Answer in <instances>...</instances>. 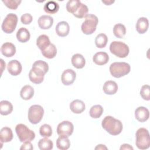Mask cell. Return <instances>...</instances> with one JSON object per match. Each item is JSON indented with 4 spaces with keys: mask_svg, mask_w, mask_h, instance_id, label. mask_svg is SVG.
<instances>
[{
    "mask_svg": "<svg viewBox=\"0 0 150 150\" xmlns=\"http://www.w3.org/2000/svg\"><path fill=\"white\" fill-rule=\"evenodd\" d=\"M88 9L87 5L83 3H81L77 11L73 15L75 17L81 19V18H85L88 15Z\"/></svg>",
    "mask_w": 150,
    "mask_h": 150,
    "instance_id": "cell-35",
    "label": "cell"
},
{
    "mask_svg": "<svg viewBox=\"0 0 150 150\" xmlns=\"http://www.w3.org/2000/svg\"><path fill=\"white\" fill-rule=\"evenodd\" d=\"M107 149V148L104 145H103V144H99L95 148V149Z\"/></svg>",
    "mask_w": 150,
    "mask_h": 150,
    "instance_id": "cell-43",
    "label": "cell"
},
{
    "mask_svg": "<svg viewBox=\"0 0 150 150\" xmlns=\"http://www.w3.org/2000/svg\"><path fill=\"white\" fill-rule=\"evenodd\" d=\"M15 131L19 141L23 143L27 141H32L35 138V132L23 124L16 125Z\"/></svg>",
    "mask_w": 150,
    "mask_h": 150,
    "instance_id": "cell-5",
    "label": "cell"
},
{
    "mask_svg": "<svg viewBox=\"0 0 150 150\" xmlns=\"http://www.w3.org/2000/svg\"><path fill=\"white\" fill-rule=\"evenodd\" d=\"M72 65L76 69H82L86 64V59L84 56L79 53L74 54L71 59Z\"/></svg>",
    "mask_w": 150,
    "mask_h": 150,
    "instance_id": "cell-22",
    "label": "cell"
},
{
    "mask_svg": "<svg viewBox=\"0 0 150 150\" xmlns=\"http://www.w3.org/2000/svg\"><path fill=\"white\" fill-rule=\"evenodd\" d=\"M41 52L42 55L45 57L50 59L54 58L56 56L57 54V49L54 44L50 43L48 47Z\"/></svg>",
    "mask_w": 150,
    "mask_h": 150,
    "instance_id": "cell-28",
    "label": "cell"
},
{
    "mask_svg": "<svg viewBox=\"0 0 150 150\" xmlns=\"http://www.w3.org/2000/svg\"><path fill=\"white\" fill-rule=\"evenodd\" d=\"M1 52L4 56L6 57H11L15 54L16 47L12 43L5 42L1 46Z\"/></svg>",
    "mask_w": 150,
    "mask_h": 150,
    "instance_id": "cell-15",
    "label": "cell"
},
{
    "mask_svg": "<svg viewBox=\"0 0 150 150\" xmlns=\"http://www.w3.org/2000/svg\"><path fill=\"white\" fill-rule=\"evenodd\" d=\"M44 110L40 105H33L28 110V117L29 122L33 124H37L42 120Z\"/></svg>",
    "mask_w": 150,
    "mask_h": 150,
    "instance_id": "cell-7",
    "label": "cell"
},
{
    "mask_svg": "<svg viewBox=\"0 0 150 150\" xmlns=\"http://www.w3.org/2000/svg\"><path fill=\"white\" fill-rule=\"evenodd\" d=\"M70 146V141L68 137L65 135H60L56 140V146L61 150H66Z\"/></svg>",
    "mask_w": 150,
    "mask_h": 150,
    "instance_id": "cell-24",
    "label": "cell"
},
{
    "mask_svg": "<svg viewBox=\"0 0 150 150\" xmlns=\"http://www.w3.org/2000/svg\"><path fill=\"white\" fill-rule=\"evenodd\" d=\"M86 108L84 103L80 100L76 99L73 100L70 104V110L75 114H80L83 112Z\"/></svg>",
    "mask_w": 150,
    "mask_h": 150,
    "instance_id": "cell-20",
    "label": "cell"
},
{
    "mask_svg": "<svg viewBox=\"0 0 150 150\" xmlns=\"http://www.w3.org/2000/svg\"><path fill=\"white\" fill-rule=\"evenodd\" d=\"M34 95V89L29 85L24 86L21 90L20 96L24 100H30Z\"/></svg>",
    "mask_w": 150,
    "mask_h": 150,
    "instance_id": "cell-23",
    "label": "cell"
},
{
    "mask_svg": "<svg viewBox=\"0 0 150 150\" xmlns=\"http://www.w3.org/2000/svg\"><path fill=\"white\" fill-rule=\"evenodd\" d=\"M109 56L106 52H98L93 57V61L98 66H102L108 63Z\"/></svg>",
    "mask_w": 150,
    "mask_h": 150,
    "instance_id": "cell-18",
    "label": "cell"
},
{
    "mask_svg": "<svg viewBox=\"0 0 150 150\" xmlns=\"http://www.w3.org/2000/svg\"><path fill=\"white\" fill-rule=\"evenodd\" d=\"M33 149V147L30 141H27V142H23V144L22 145V146L20 148V149L32 150Z\"/></svg>",
    "mask_w": 150,
    "mask_h": 150,
    "instance_id": "cell-41",
    "label": "cell"
},
{
    "mask_svg": "<svg viewBox=\"0 0 150 150\" xmlns=\"http://www.w3.org/2000/svg\"><path fill=\"white\" fill-rule=\"evenodd\" d=\"M149 27V21L146 18H139L136 23V30L139 34L145 33Z\"/></svg>",
    "mask_w": 150,
    "mask_h": 150,
    "instance_id": "cell-21",
    "label": "cell"
},
{
    "mask_svg": "<svg viewBox=\"0 0 150 150\" xmlns=\"http://www.w3.org/2000/svg\"><path fill=\"white\" fill-rule=\"evenodd\" d=\"M32 20H33L32 16L29 13H24L21 17V22L25 25L30 24L32 22Z\"/></svg>",
    "mask_w": 150,
    "mask_h": 150,
    "instance_id": "cell-40",
    "label": "cell"
},
{
    "mask_svg": "<svg viewBox=\"0 0 150 150\" xmlns=\"http://www.w3.org/2000/svg\"><path fill=\"white\" fill-rule=\"evenodd\" d=\"M21 1L19 0H3L2 2L5 5L11 9H16L21 3Z\"/></svg>",
    "mask_w": 150,
    "mask_h": 150,
    "instance_id": "cell-38",
    "label": "cell"
},
{
    "mask_svg": "<svg viewBox=\"0 0 150 150\" xmlns=\"http://www.w3.org/2000/svg\"><path fill=\"white\" fill-rule=\"evenodd\" d=\"M122 149H130V150H133V148L129 144H122L121 147H120V150Z\"/></svg>",
    "mask_w": 150,
    "mask_h": 150,
    "instance_id": "cell-42",
    "label": "cell"
},
{
    "mask_svg": "<svg viewBox=\"0 0 150 150\" xmlns=\"http://www.w3.org/2000/svg\"><path fill=\"white\" fill-rule=\"evenodd\" d=\"M110 72L115 78H120L128 74L131 70L129 64L125 62H114L110 66Z\"/></svg>",
    "mask_w": 150,
    "mask_h": 150,
    "instance_id": "cell-3",
    "label": "cell"
},
{
    "mask_svg": "<svg viewBox=\"0 0 150 150\" xmlns=\"http://www.w3.org/2000/svg\"><path fill=\"white\" fill-rule=\"evenodd\" d=\"M103 91L108 95L115 94L118 91V85L114 81L108 80L104 83L103 87Z\"/></svg>",
    "mask_w": 150,
    "mask_h": 150,
    "instance_id": "cell-19",
    "label": "cell"
},
{
    "mask_svg": "<svg viewBox=\"0 0 150 150\" xmlns=\"http://www.w3.org/2000/svg\"><path fill=\"white\" fill-rule=\"evenodd\" d=\"M1 66H2V73L4 69V68H5V63L4 62L3 59H1Z\"/></svg>",
    "mask_w": 150,
    "mask_h": 150,
    "instance_id": "cell-45",
    "label": "cell"
},
{
    "mask_svg": "<svg viewBox=\"0 0 150 150\" xmlns=\"http://www.w3.org/2000/svg\"><path fill=\"white\" fill-rule=\"evenodd\" d=\"M76 78V73L72 69H66L63 71L61 76L62 83L65 86L72 84Z\"/></svg>",
    "mask_w": 150,
    "mask_h": 150,
    "instance_id": "cell-11",
    "label": "cell"
},
{
    "mask_svg": "<svg viewBox=\"0 0 150 150\" xmlns=\"http://www.w3.org/2000/svg\"><path fill=\"white\" fill-rule=\"evenodd\" d=\"M140 95L142 98L146 101L150 100V87L149 85H144L140 90Z\"/></svg>",
    "mask_w": 150,
    "mask_h": 150,
    "instance_id": "cell-37",
    "label": "cell"
},
{
    "mask_svg": "<svg viewBox=\"0 0 150 150\" xmlns=\"http://www.w3.org/2000/svg\"><path fill=\"white\" fill-rule=\"evenodd\" d=\"M12 139L13 132L10 128L5 127L1 128L0 131V141L2 145L3 143L10 142Z\"/></svg>",
    "mask_w": 150,
    "mask_h": 150,
    "instance_id": "cell-17",
    "label": "cell"
},
{
    "mask_svg": "<svg viewBox=\"0 0 150 150\" xmlns=\"http://www.w3.org/2000/svg\"><path fill=\"white\" fill-rule=\"evenodd\" d=\"M13 111L12 103L6 100H2L0 102V114L2 115H7Z\"/></svg>",
    "mask_w": 150,
    "mask_h": 150,
    "instance_id": "cell-27",
    "label": "cell"
},
{
    "mask_svg": "<svg viewBox=\"0 0 150 150\" xmlns=\"http://www.w3.org/2000/svg\"><path fill=\"white\" fill-rule=\"evenodd\" d=\"M22 67L21 63L17 60L9 61L7 65V70L10 74L13 76L19 75L22 71Z\"/></svg>",
    "mask_w": 150,
    "mask_h": 150,
    "instance_id": "cell-12",
    "label": "cell"
},
{
    "mask_svg": "<svg viewBox=\"0 0 150 150\" xmlns=\"http://www.w3.org/2000/svg\"><path fill=\"white\" fill-rule=\"evenodd\" d=\"M38 146L40 150H50L53 147V143L51 139L45 137L39 141Z\"/></svg>",
    "mask_w": 150,
    "mask_h": 150,
    "instance_id": "cell-30",
    "label": "cell"
},
{
    "mask_svg": "<svg viewBox=\"0 0 150 150\" xmlns=\"http://www.w3.org/2000/svg\"><path fill=\"white\" fill-rule=\"evenodd\" d=\"M18 20V16L16 14L13 13L8 14L2 23L1 28L2 30L8 34L12 33L16 27Z\"/></svg>",
    "mask_w": 150,
    "mask_h": 150,
    "instance_id": "cell-8",
    "label": "cell"
},
{
    "mask_svg": "<svg viewBox=\"0 0 150 150\" xmlns=\"http://www.w3.org/2000/svg\"><path fill=\"white\" fill-rule=\"evenodd\" d=\"M111 53L120 58L126 57L129 52L128 46L121 41H113L110 45Z\"/></svg>",
    "mask_w": 150,
    "mask_h": 150,
    "instance_id": "cell-6",
    "label": "cell"
},
{
    "mask_svg": "<svg viewBox=\"0 0 150 150\" xmlns=\"http://www.w3.org/2000/svg\"><path fill=\"white\" fill-rule=\"evenodd\" d=\"M29 80H30L31 82H32L33 83H35V84H37L41 83L44 80V77H40V76L36 74L32 70L29 71Z\"/></svg>",
    "mask_w": 150,
    "mask_h": 150,
    "instance_id": "cell-39",
    "label": "cell"
},
{
    "mask_svg": "<svg viewBox=\"0 0 150 150\" xmlns=\"http://www.w3.org/2000/svg\"><path fill=\"white\" fill-rule=\"evenodd\" d=\"M103 112V108L100 105H95L91 107L90 110V116L93 118H98Z\"/></svg>",
    "mask_w": 150,
    "mask_h": 150,
    "instance_id": "cell-33",
    "label": "cell"
},
{
    "mask_svg": "<svg viewBox=\"0 0 150 150\" xmlns=\"http://www.w3.org/2000/svg\"><path fill=\"white\" fill-rule=\"evenodd\" d=\"M135 144L139 149H146L150 146V137L148 131L145 128H139L135 134Z\"/></svg>",
    "mask_w": 150,
    "mask_h": 150,
    "instance_id": "cell-2",
    "label": "cell"
},
{
    "mask_svg": "<svg viewBox=\"0 0 150 150\" xmlns=\"http://www.w3.org/2000/svg\"><path fill=\"white\" fill-rule=\"evenodd\" d=\"M39 26L42 29H50L53 23V18L49 15H42L38 21Z\"/></svg>",
    "mask_w": 150,
    "mask_h": 150,
    "instance_id": "cell-16",
    "label": "cell"
},
{
    "mask_svg": "<svg viewBox=\"0 0 150 150\" xmlns=\"http://www.w3.org/2000/svg\"><path fill=\"white\" fill-rule=\"evenodd\" d=\"M113 33L115 37L120 39L122 38L126 34L125 26L122 23L115 25L113 28Z\"/></svg>",
    "mask_w": 150,
    "mask_h": 150,
    "instance_id": "cell-31",
    "label": "cell"
},
{
    "mask_svg": "<svg viewBox=\"0 0 150 150\" xmlns=\"http://www.w3.org/2000/svg\"><path fill=\"white\" fill-rule=\"evenodd\" d=\"M40 135L43 137L49 138L52 136V129L50 125L45 124L42 125L39 128Z\"/></svg>",
    "mask_w": 150,
    "mask_h": 150,
    "instance_id": "cell-36",
    "label": "cell"
},
{
    "mask_svg": "<svg viewBox=\"0 0 150 150\" xmlns=\"http://www.w3.org/2000/svg\"><path fill=\"white\" fill-rule=\"evenodd\" d=\"M73 124L69 121H63L59 123L57 127V133L59 135L70 137L73 132Z\"/></svg>",
    "mask_w": 150,
    "mask_h": 150,
    "instance_id": "cell-9",
    "label": "cell"
},
{
    "mask_svg": "<svg viewBox=\"0 0 150 150\" xmlns=\"http://www.w3.org/2000/svg\"><path fill=\"white\" fill-rule=\"evenodd\" d=\"M81 3L79 0H70L67 2L66 9L69 12L73 14L77 11Z\"/></svg>",
    "mask_w": 150,
    "mask_h": 150,
    "instance_id": "cell-34",
    "label": "cell"
},
{
    "mask_svg": "<svg viewBox=\"0 0 150 150\" xmlns=\"http://www.w3.org/2000/svg\"><path fill=\"white\" fill-rule=\"evenodd\" d=\"M98 23V18L94 14H88L85 17V20L83 22L81 29L85 35H91L96 30L97 25Z\"/></svg>",
    "mask_w": 150,
    "mask_h": 150,
    "instance_id": "cell-4",
    "label": "cell"
},
{
    "mask_svg": "<svg viewBox=\"0 0 150 150\" xmlns=\"http://www.w3.org/2000/svg\"><path fill=\"white\" fill-rule=\"evenodd\" d=\"M43 9L46 13L49 14H54L57 12L59 11V5L56 2L50 1L45 4Z\"/></svg>",
    "mask_w": 150,
    "mask_h": 150,
    "instance_id": "cell-29",
    "label": "cell"
},
{
    "mask_svg": "<svg viewBox=\"0 0 150 150\" xmlns=\"http://www.w3.org/2000/svg\"><path fill=\"white\" fill-rule=\"evenodd\" d=\"M56 34L60 37H65L68 35L70 31L69 23L66 21L59 22L55 28Z\"/></svg>",
    "mask_w": 150,
    "mask_h": 150,
    "instance_id": "cell-14",
    "label": "cell"
},
{
    "mask_svg": "<svg viewBox=\"0 0 150 150\" xmlns=\"http://www.w3.org/2000/svg\"><path fill=\"white\" fill-rule=\"evenodd\" d=\"M101 125L103 128L111 135L120 134L123 129L121 121L110 115L104 117L102 121Z\"/></svg>",
    "mask_w": 150,
    "mask_h": 150,
    "instance_id": "cell-1",
    "label": "cell"
},
{
    "mask_svg": "<svg viewBox=\"0 0 150 150\" xmlns=\"http://www.w3.org/2000/svg\"><path fill=\"white\" fill-rule=\"evenodd\" d=\"M34 73L40 76L45 77V74L49 70L48 64L43 60H37L33 63L32 67L30 69Z\"/></svg>",
    "mask_w": 150,
    "mask_h": 150,
    "instance_id": "cell-10",
    "label": "cell"
},
{
    "mask_svg": "<svg viewBox=\"0 0 150 150\" xmlns=\"http://www.w3.org/2000/svg\"><path fill=\"white\" fill-rule=\"evenodd\" d=\"M108 42V38L104 33H100L96 37L95 44L98 48H104Z\"/></svg>",
    "mask_w": 150,
    "mask_h": 150,
    "instance_id": "cell-32",
    "label": "cell"
},
{
    "mask_svg": "<svg viewBox=\"0 0 150 150\" xmlns=\"http://www.w3.org/2000/svg\"><path fill=\"white\" fill-rule=\"evenodd\" d=\"M102 2L105 4L107 5H110L111 4L114 3V1H102Z\"/></svg>",
    "mask_w": 150,
    "mask_h": 150,
    "instance_id": "cell-44",
    "label": "cell"
},
{
    "mask_svg": "<svg viewBox=\"0 0 150 150\" xmlns=\"http://www.w3.org/2000/svg\"><path fill=\"white\" fill-rule=\"evenodd\" d=\"M135 117L141 122H145L149 117V111L145 107H139L135 110Z\"/></svg>",
    "mask_w": 150,
    "mask_h": 150,
    "instance_id": "cell-13",
    "label": "cell"
},
{
    "mask_svg": "<svg viewBox=\"0 0 150 150\" xmlns=\"http://www.w3.org/2000/svg\"><path fill=\"white\" fill-rule=\"evenodd\" d=\"M50 43L49 37L46 35H41L36 39V45L41 51L45 50Z\"/></svg>",
    "mask_w": 150,
    "mask_h": 150,
    "instance_id": "cell-26",
    "label": "cell"
},
{
    "mask_svg": "<svg viewBox=\"0 0 150 150\" xmlns=\"http://www.w3.org/2000/svg\"><path fill=\"white\" fill-rule=\"evenodd\" d=\"M16 38L19 42L26 43L30 39V35L29 30L25 28H21L16 32Z\"/></svg>",
    "mask_w": 150,
    "mask_h": 150,
    "instance_id": "cell-25",
    "label": "cell"
}]
</instances>
